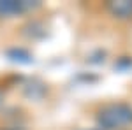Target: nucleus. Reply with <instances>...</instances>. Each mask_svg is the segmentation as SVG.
<instances>
[{
    "instance_id": "obj_1",
    "label": "nucleus",
    "mask_w": 132,
    "mask_h": 130,
    "mask_svg": "<svg viewBox=\"0 0 132 130\" xmlns=\"http://www.w3.org/2000/svg\"><path fill=\"white\" fill-rule=\"evenodd\" d=\"M102 127L106 128H116L132 121V109L123 106V104H116V106H108L106 109L101 112L99 116Z\"/></svg>"
},
{
    "instance_id": "obj_2",
    "label": "nucleus",
    "mask_w": 132,
    "mask_h": 130,
    "mask_svg": "<svg viewBox=\"0 0 132 130\" xmlns=\"http://www.w3.org/2000/svg\"><path fill=\"white\" fill-rule=\"evenodd\" d=\"M28 7L23 2H0V16H9L14 12H21Z\"/></svg>"
},
{
    "instance_id": "obj_3",
    "label": "nucleus",
    "mask_w": 132,
    "mask_h": 130,
    "mask_svg": "<svg viewBox=\"0 0 132 130\" xmlns=\"http://www.w3.org/2000/svg\"><path fill=\"white\" fill-rule=\"evenodd\" d=\"M111 11L120 18L132 16V2H114L111 4Z\"/></svg>"
}]
</instances>
